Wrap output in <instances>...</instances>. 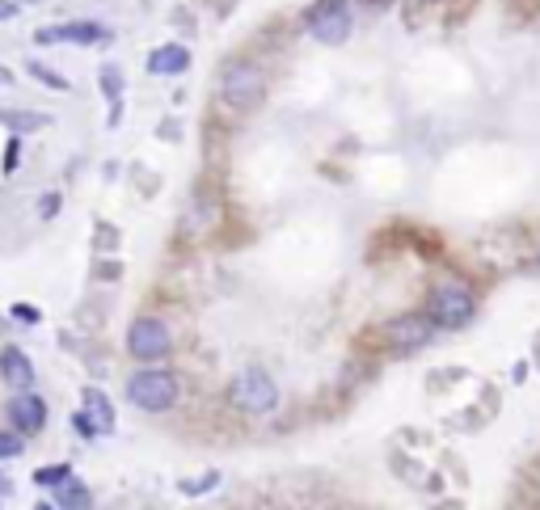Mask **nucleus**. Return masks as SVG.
<instances>
[{
    "instance_id": "f257e3e1",
    "label": "nucleus",
    "mask_w": 540,
    "mask_h": 510,
    "mask_svg": "<svg viewBox=\"0 0 540 510\" xmlns=\"http://www.w3.org/2000/svg\"><path fill=\"white\" fill-rule=\"evenodd\" d=\"M127 400L144 409V414H161V409H173L178 405V375L173 372H136L127 380Z\"/></svg>"
},
{
    "instance_id": "f03ea898",
    "label": "nucleus",
    "mask_w": 540,
    "mask_h": 510,
    "mask_svg": "<svg viewBox=\"0 0 540 510\" xmlns=\"http://www.w3.org/2000/svg\"><path fill=\"white\" fill-rule=\"evenodd\" d=\"M228 400H233L241 414H270L279 405V388L275 380L262 372V367H245V372L233 380V388H228Z\"/></svg>"
},
{
    "instance_id": "7ed1b4c3",
    "label": "nucleus",
    "mask_w": 540,
    "mask_h": 510,
    "mask_svg": "<svg viewBox=\"0 0 540 510\" xmlns=\"http://www.w3.org/2000/svg\"><path fill=\"white\" fill-rule=\"evenodd\" d=\"M473 291L465 283H439V287L430 291L427 300V317L439 325V330H460V325H469L473 321Z\"/></svg>"
},
{
    "instance_id": "20e7f679",
    "label": "nucleus",
    "mask_w": 540,
    "mask_h": 510,
    "mask_svg": "<svg viewBox=\"0 0 540 510\" xmlns=\"http://www.w3.org/2000/svg\"><path fill=\"white\" fill-rule=\"evenodd\" d=\"M305 26L308 34L325 47H338V42L350 39V30H355V17H350L347 0H317L313 9L305 13Z\"/></svg>"
},
{
    "instance_id": "39448f33",
    "label": "nucleus",
    "mask_w": 540,
    "mask_h": 510,
    "mask_svg": "<svg viewBox=\"0 0 540 510\" xmlns=\"http://www.w3.org/2000/svg\"><path fill=\"white\" fill-rule=\"evenodd\" d=\"M169 346H173V333H169L165 321H156V317L131 321V330H127V350H131V359L161 363L169 355Z\"/></svg>"
},
{
    "instance_id": "423d86ee",
    "label": "nucleus",
    "mask_w": 540,
    "mask_h": 510,
    "mask_svg": "<svg viewBox=\"0 0 540 510\" xmlns=\"http://www.w3.org/2000/svg\"><path fill=\"white\" fill-rule=\"evenodd\" d=\"M262 89H266L262 68H258V64H245V59H241V64H228L220 76V97L228 106H253V101L262 97Z\"/></svg>"
},
{
    "instance_id": "0eeeda50",
    "label": "nucleus",
    "mask_w": 540,
    "mask_h": 510,
    "mask_svg": "<svg viewBox=\"0 0 540 510\" xmlns=\"http://www.w3.org/2000/svg\"><path fill=\"white\" fill-rule=\"evenodd\" d=\"M430 333H435V321L427 312H405V317H393L385 325V338L393 350H418L430 342Z\"/></svg>"
},
{
    "instance_id": "6e6552de",
    "label": "nucleus",
    "mask_w": 540,
    "mask_h": 510,
    "mask_svg": "<svg viewBox=\"0 0 540 510\" xmlns=\"http://www.w3.org/2000/svg\"><path fill=\"white\" fill-rule=\"evenodd\" d=\"M34 42H42V47H56V42L97 47V42H111V30L97 26V22H64V26H42L39 34H34Z\"/></svg>"
},
{
    "instance_id": "1a4fd4ad",
    "label": "nucleus",
    "mask_w": 540,
    "mask_h": 510,
    "mask_svg": "<svg viewBox=\"0 0 540 510\" xmlns=\"http://www.w3.org/2000/svg\"><path fill=\"white\" fill-rule=\"evenodd\" d=\"M9 422H13L17 435H39L42 426H47V400L39 397V392H13V400H9Z\"/></svg>"
},
{
    "instance_id": "9d476101",
    "label": "nucleus",
    "mask_w": 540,
    "mask_h": 510,
    "mask_svg": "<svg viewBox=\"0 0 540 510\" xmlns=\"http://www.w3.org/2000/svg\"><path fill=\"white\" fill-rule=\"evenodd\" d=\"M0 380L13 388V392H26L34 384V367H30L26 350H17V346H4L0 350Z\"/></svg>"
},
{
    "instance_id": "9b49d317",
    "label": "nucleus",
    "mask_w": 540,
    "mask_h": 510,
    "mask_svg": "<svg viewBox=\"0 0 540 510\" xmlns=\"http://www.w3.org/2000/svg\"><path fill=\"white\" fill-rule=\"evenodd\" d=\"M186 68H190V51L181 42H165V47H156L148 56V72L153 76H181Z\"/></svg>"
},
{
    "instance_id": "f8f14e48",
    "label": "nucleus",
    "mask_w": 540,
    "mask_h": 510,
    "mask_svg": "<svg viewBox=\"0 0 540 510\" xmlns=\"http://www.w3.org/2000/svg\"><path fill=\"white\" fill-rule=\"evenodd\" d=\"M81 397H84V409H89V418L97 422V430H102V435H114V426H119V422H114V405L106 400V392H102V388H84Z\"/></svg>"
},
{
    "instance_id": "ddd939ff",
    "label": "nucleus",
    "mask_w": 540,
    "mask_h": 510,
    "mask_svg": "<svg viewBox=\"0 0 540 510\" xmlns=\"http://www.w3.org/2000/svg\"><path fill=\"white\" fill-rule=\"evenodd\" d=\"M56 502H59V510H93V494H89L76 477L56 485Z\"/></svg>"
},
{
    "instance_id": "4468645a",
    "label": "nucleus",
    "mask_w": 540,
    "mask_h": 510,
    "mask_svg": "<svg viewBox=\"0 0 540 510\" xmlns=\"http://www.w3.org/2000/svg\"><path fill=\"white\" fill-rule=\"evenodd\" d=\"M0 127H9V131H39V127H51L47 114H17V110H0Z\"/></svg>"
},
{
    "instance_id": "2eb2a0df",
    "label": "nucleus",
    "mask_w": 540,
    "mask_h": 510,
    "mask_svg": "<svg viewBox=\"0 0 540 510\" xmlns=\"http://www.w3.org/2000/svg\"><path fill=\"white\" fill-rule=\"evenodd\" d=\"M72 481V464H47V469H34V485L42 489H56V485Z\"/></svg>"
},
{
    "instance_id": "dca6fc26",
    "label": "nucleus",
    "mask_w": 540,
    "mask_h": 510,
    "mask_svg": "<svg viewBox=\"0 0 540 510\" xmlns=\"http://www.w3.org/2000/svg\"><path fill=\"white\" fill-rule=\"evenodd\" d=\"M30 76H34V81H42V84H51V89H59V93H64V89H68V81H64V76H56V72L47 68V64H30Z\"/></svg>"
},
{
    "instance_id": "f3484780",
    "label": "nucleus",
    "mask_w": 540,
    "mask_h": 510,
    "mask_svg": "<svg viewBox=\"0 0 540 510\" xmlns=\"http://www.w3.org/2000/svg\"><path fill=\"white\" fill-rule=\"evenodd\" d=\"M97 84L106 89V97H111V101H119V93H123V76H119V68H102Z\"/></svg>"
},
{
    "instance_id": "a211bd4d",
    "label": "nucleus",
    "mask_w": 540,
    "mask_h": 510,
    "mask_svg": "<svg viewBox=\"0 0 540 510\" xmlns=\"http://www.w3.org/2000/svg\"><path fill=\"white\" fill-rule=\"evenodd\" d=\"M22 452H26L22 435H9V430H0V460H17Z\"/></svg>"
},
{
    "instance_id": "6ab92c4d",
    "label": "nucleus",
    "mask_w": 540,
    "mask_h": 510,
    "mask_svg": "<svg viewBox=\"0 0 540 510\" xmlns=\"http://www.w3.org/2000/svg\"><path fill=\"white\" fill-rule=\"evenodd\" d=\"M72 426L81 430V439H97V435H102V430H97V422L89 418V409H76V414H72Z\"/></svg>"
},
{
    "instance_id": "aec40b11",
    "label": "nucleus",
    "mask_w": 540,
    "mask_h": 510,
    "mask_svg": "<svg viewBox=\"0 0 540 510\" xmlns=\"http://www.w3.org/2000/svg\"><path fill=\"white\" fill-rule=\"evenodd\" d=\"M216 481H220V477H216V472H211V477H203V481H181V494H203V489H216Z\"/></svg>"
},
{
    "instance_id": "412c9836",
    "label": "nucleus",
    "mask_w": 540,
    "mask_h": 510,
    "mask_svg": "<svg viewBox=\"0 0 540 510\" xmlns=\"http://www.w3.org/2000/svg\"><path fill=\"white\" fill-rule=\"evenodd\" d=\"M13 317L17 321H30V325H39V308H30V303H13Z\"/></svg>"
},
{
    "instance_id": "4be33fe9",
    "label": "nucleus",
    "mask_w": 540,
    "mask_h": 510,
    "mask_svg": "<svg viewBox=\"0 0 540 510\" xmlns=\"http://www.w3.org/2000/svg\"><path fill=\"white\" fill-rule=\"evenodd\" d=\"M17 156H22V148H17V139H9V152H4V173H13V169H17Z\"/></svg>"
},
{
    "instance_id": "5701e85b",
    "label": "nucleus",
    "mask_w": 540,
    "mask_h": 510,
    "mask_svg": "<svg viewBox=\"0 0 540 510\" xmlns=\"http://www.w3.org/2000/svg\"><path fill=\"white\" fill-rule=\"evenodd\" d=\"M56 207H59V194H47L42 198V215H56Z\"/></svg>"
},
{
    "instance_id": "b1692460",
    "label": "nucleus",
    "mask_w": 540,
    "mask_h": 510,
    "mask_svg": "<svg viewBox=\"0 0 540 510\" xmlns=\"http://www.w3.org/2000/svg\"><path fill=\"white\" fill-rule=\"evenodd\" d=\"M17 13V4H4V0H0V22H4V17H13Z\"/></svg>"
},
{
    "instance_id": "393cba45",
    "label": "nucleus",
    "mask_w": 540,
    "mask_h": 510,
    "mask_svg": "<svg viewBox=\"0 0 540 510\" xmlns=\"http://www.w3.org/2000/svg\"><path fill=\"white\" fill-rule=\"evenodd\" d=\"M34 510H59V506H51V502H34Z\"/></svg>"
},
{
    "instance_id": "a878e982",
    "label": "nucleus",
    "mask_w": 540,
    "mask_h": 510,
    "mask_svg": "<svg viewBox=\"0 0 540 510\" xmlns=\"http://www.w3.org/2000/svg\"><path fill=\"white\" fill-rule=\"evenodd\" d=\"M4 4H17V9H22V4H34V0H4Z\"/></svg>"
},
{
    "instance_id": "bb28decb",
    "label": "nucleus",
    "mask_w": 540,
    "mask_h": 510,
    "mask_svg": "<svg viewBox=\"0 0 540 510\" xmlns=\"http://www.w3.org/2000/svg\"><path fill=\"white\" fill-rule=\"evenodd\" d=\"M0 84H9V72H4V68H0Z\"/></svg>"
}]
</instances>
